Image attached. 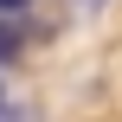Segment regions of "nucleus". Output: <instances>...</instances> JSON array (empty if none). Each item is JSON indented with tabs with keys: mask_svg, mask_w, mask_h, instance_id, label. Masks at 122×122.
I'll return each instance as SVG.
<instances>
[{
	"mask_svg": "<svg viewBox=\"0 0 122 122\" xmlns=\"http://www.w3.org/2000/svg\"><path fill=\"white\" fill-rule=\"evenodd\" d=\"M103 6H116V0H71V19H97Z\"/></svg>",
	"mask_w": 122,
	"mask_h": 122,
	"instance_id": "obj_2",
	"label": "nucleus"
},
{
	"mask_svg": "<svg viewBox=\"0 0 122 122\" xmlns=\"http://www.w3.org/2000/svg\"><path fill=\"white\" fill-rule=\"evenodd\" d=\"M19 51H26V32L13 26V13H0V71H6V64H13Z\"/></svg>",
	"mask_w": 122,
	"mask_h": 122,
	"instance_id": "obj_1",
	"label": "nucleus"
},
{
	"mask_svg": "<svg viewBox=\"0 0 122 122\" xmlns=\"http://www.w3.org/2000/svg\"><path fill=\"white\" fill-rule=\"evenodd\" d=\"M26 6H32V0H0V13H13V19H19Z\"/></svg>",
	"mask_w": 122,
	"mask_h": 122,
	"instance_id": "obj_3",
	"label": "nucleus"
},
{
	"mask_svg": "<svg viewBox=\"0 0 122 122\" xmlns=\"http://www.w3.org/2000/svg\"><path fill=\"white\" fill-rule=\"evenodd\" d=\"M6 109H13V103H6V90H0V116H6Z\"/></svg>",
	"mask_w": 122,
	"mask_h": 122,
	"instance_id": "obj_4",
	"label": "nucleus"
}]
</instances>
